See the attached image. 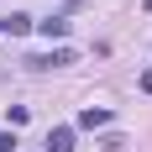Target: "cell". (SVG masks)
I'll return each instance as SVG.
<instances>
[{
  "label": "cell",
  "instance_id": "1",
  "mask_svg": "<svg viewBox=\"0 0 152 152\" xmlns=\"http://www.w3.org/2000/svg\"><path fill=\"white\" fill-rule=\"evenodd\" d=\"M47 152H74V126H53L47 131Z\"/></svg>",
  "mask_w": 152,
  "mask_h": 152
},
{
  "label": "cell",
  "instance_id": "2",
  "mask_svg": "<svg viewBox=\"0 0 152 152\" xmlns=\"http://www.w3.org/2000/svg\"><path fill=\"white\" fill-rule=\"evenodd\" d=\"M31 68H63V63H74V47H58V53H42V58H26Z\"/></svg>",
  "mask_w": 152,
  "mask_h": 152
},
{
  "label": "cell",
  "instance_id": "3",
  "mask_svg": "<svg viewBox=\"0 0 152 152\" xmlns=\"http://www.w3.org/2000/svg\"><path fill=\"white\" fill-rule=\"evenodd\" d=\"M79 126H84V131H94V126H110V110H100V105H84V110H79Z\"/></svg>",
  "mask_w": 152,
  "mask_h": 152
},
{
  "label": "cell",
  "instance_id": "4",
  "mask_svg": "<svg viewBox=\"0 0 152 152\" xmlns=\"http://www.w3.org/2000/svg\"><path fill=\"white\" fill-rule=\"evenodd\" d=\"M31 26H37V21H31V16H21V11H16V16H5V31H11V37H26Z\"/></svg>",
  "mask_w": 152,
  "mask_h": 152
},
{
  "label": "cell",
  "instance_id": "5",
  "mask_svg": "<svg viewBox=\"0 0 152 152\" xmlns=\"http://www.w3.org/2000/svg\"><path fill=\"white\" fill-rule=\"evenodd\" d=\"M37 31H42V37H68V21L53 16V21H37Z\"/></svg>",
  "mask_w": 152,
  "mask_h": 152
},
{
  "label": "cell",
  "instance_id": "6",
  "mask_svg": "<svg viewBox=\"0 0 152 152\" xmlns=\"http://www.w3.org/2000/svg\"><path fill=\"white\" fill-rule=\"evenodd\" d=\"M0 152H16V131H0Z\"/></svg>",
  "mask_w": 152,
  "mask_h": 152
},
{
  "label": "cell",
  "instance_id": "7",
  "mask_svg": "<svg viewBox=\"0 0 152 152\" xmlns=\"http://www.w3.org/2000/svg\"><path fill=\"white\" fill-rule=\"evenodd\" d=\"M137 84H142V89H147V94H152V68H147V74H142V79H137Z\"/></svg>",
  "mask_w": 152,
  "mask_h": 152
},
{
  "label": "cell",
  "instance_id": "8",
  "mask_svg": "<svg viewBox=\"0 0 152 152\" xmlns=\"http://www.w3.org/2000/svg\"><path fill=\"white\" fill-rule=\"evenodd\" d=\"M0 31H5V16H0Z\"/></svg>",
  "mask_w": 152,
  "mask_h": 152
}]
</instances>
